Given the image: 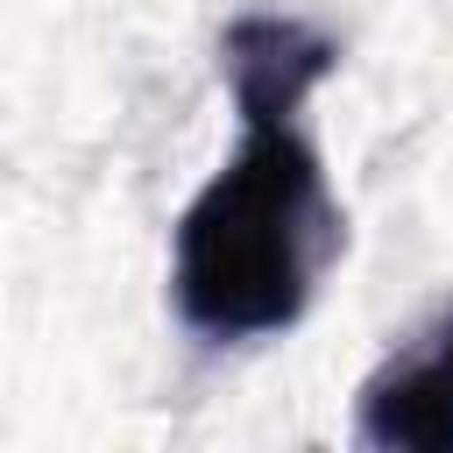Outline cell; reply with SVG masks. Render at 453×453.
I'll return each instance as SVG.
<instances>
[{
    "label": "cell",
    "instance_id": "cell-1",
    "mask_svg": "<svg viewBox=\"0 0 453 453\" xmlns=\"http://www.w3.org/2000/svg\"><path fill=\"white\" fill-rule=\"evenodd\" d=\"M219 78L241 106V149L177 219L170 297L198 340H262L304 319L326 262L340 255V205L297 127L326 57L269 35L241 42Z\"/></svg>",
    "mask_w": 453,
    "mask_h": 453
},
{
    "label": "cell",
    "instance_id": "cell-2",
    "mask_svg": "<svg viewBox=\"0 0 453 453\" xmlns=\"http://www.w3.org/2000/svg\"><path fill=\"white\" fill-rule=\"evenodd\" d=\"M354 432L375 453H453V304L361 382Z\"/></svg>",
    "mask_w": 453,
    "mask_h": 453
}]
</instances>
